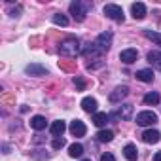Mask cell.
<instances>
[{
  "label": "cell",
  "mask_w": 161,
  "mask_h": 161,
  "mask_svg": "<svg viewBox=\"0 0 161 161\" xmlns=\"http://www.w3.org/2000/svg\"><path fill=\"white\" fill-rule=\"evenodd\" d=\"M59 51H61V55H64V57H76V55L80 53V42H78L76 38H66V40L61 42Z\"/></svg>",
  "instance_id": "1"
},
{
  "label": "cell",
  "mask_w": 161,
  "mask_h": 161,
  "mask_svg": "<svg viewBox=\"0 0 161 161\" xmlns=\"http://www.w3.org/2000/svg\"><path fill=\"white\" fill-rule=\"evenodd\" d=\"M68 10H70V15H72L76 21H84V19H86V15H87V4L80 2V0L72 2Z\"/></svg>",
  "instance_id": "2"
},
{
  "label": "cell",
  "mask_w": 161,
  "mask_h": 161,
  "mask_svg": "<svg viewBox=\"0 0 161 161\" xmlns=\"http://www.w3.org/2000/svg\"><path fill=\"white\" fill-rule=\"evenodd\" d=\"M104 15L112 21H118V23H123V19H125V14L118 4H106L104 6Z\"/></svg>",
  "instance_id": "3"
},
{
  "label": "cell",
  "mask_w": 161,
  "mask_h": 161,
  "mask_svg": "<svg viewBox=\"0 0 161 161\" xmlns=\"http://www.w3.org/2000/svg\"><path fill=\"white\" fill-rule=\"evenodd\" d=\"M157 123V114L152 112V110H144L140 114H136V125L140 127H148V125H153Z\"/></svg>",
  "instance_id": "4"
},
{
  "label": "cell",
  "mask_w": 161,
  "mask_h": 161,
  "mask_svg": "<svg viewBox=\"0 0 161 161\" xmlns=\"http://www.w3.org/2000/svg\"><path fill=\"white\" fill-rule=\"evenodd\" d=\"M95 44H97V47H99L103 53L108 51V49H110V44H112V32H103V34H99L97 40H95Z\"/></svg>",
  "instance_id": "5"
},
{
  "label": "cell",
  "mask_w": 161,
  "mask_h": 161,
  "mask_svg": "<svg viewBox=\"0 0 161 161\" xmlns=\"http://www.w3.org/2000/svg\"><path fill=\"white\" fill-rule=\"evenodd\" d=\"M131 116H133V104H121L119 108H118V112L116 114H112V118L114 119H131Z\"/></svg>",
  "instance_id": "6"
},
{
  "label": "cell",
  "mask_w": 161,
  "mask_h": 161,
  "mask_svg": "<svg viewBox=\"0 0 161 161\" xmlns=\"http://www.w3.org/2000/svg\"><path fill=\"white\" fill-rule=\"evenodd\" d=\"M136 59H138V51H136V49H133V47L123 49V51L119 53V61H121V63H125V64H131V63H135Z\"/></svg>",
  "instance_id": "7"
},
{
  "label": "cell",
  "mask_w": 161,
  "mask_h": 161,
  "mask_svg": "<svg viewBox=\"0 0 161 161\" xmlns=\"http://www.w3.org/2000/svg\"><path fill=\"white\" fill-rule=\"evenodd\" d=\"M127 95H129V87H127V86H119V87H116V89L110 93L108 99H110V103H119V101L125 99Z\"/></svg>",
  "instance_id": "8"
},
{
  "label": "cell",
  "mask_w": 161,
  "mask_h": 161,
  "mask_svg": "<svg viewBox=\"0 0 161 161\" xmlns=\"http://www.w3.org/2000/svg\"><path fill=\"white\" fill-rule=\"evenodd\" d=\"M68 129H70V133H72L74 136H78V138H80V136H84L86 131H87V129H86V123H84V121H80V119H74V121L70 123Z\"/></svg>",
  "instance_id": "9"
},
{
  "label": "cell",
  "mask_w": 161,
  "mask_h": 161,
  "mask_svg": "<svg viewBox=\"0 0 161 161\" xmlns=\"http://www.w3.org/2000/svg\"><path fill=\"white\" fill-rule=\"evenodd\" d=\"M82 53H84V57H87V59H99V57L103 55V51L97 47V44H95V42H93V44H87V46L84 47V51H82Z\"/></svg>",
  "instance_id": "10"
},
{
  "label": "cell",
  "mask_w": 161,
  "mask_h": 161,
  "mask_svg": "<svg viewBox=\"0 0 161 161\" xmlns=\"http://www.w3.org/2000/svg\"><path fill=\"white\" fill-rule=\"evenodd\" d=\"M142 140H144L146 144H155V142L161 140V133L155 131V129H148V131L142 133Z\"/></svg>",
  "instance_id": "11"
},
{
  "label": "cell",
  "mask_w": 161,
  "mask_h": 161,
  "mask_svg": "<svg viewBox=\"0 0 161 161\" xmlns=\"http://www.w3.org/2000/svg\"><path fill=\"white\" fill-rule=\"evenodd\" d=\"M97 101L93 99V97H86V99H82V108H84V112H87V114H97Z\"/></svg>",
  "instance_id": "12"
},
{
  "label": "cell",
  "mask_w": 161,
  "mask_h": 161,
  "mask_svg": "<svg viewBox=\"0 0 161 161\" xmlns=\"http://www.w3.org/2000/svg\"><path fill=\"white\" fill-rule=\"evenodd\" d=\"M25 72H27L29 76H46V74H47V68L34 63V64H29V66L25 68Z\"/></svg>",
  "instance_id": "13"
},
{
  "label": "cell",
  "mask_w": 161,
  "mask_h": 161,
  "mask_svg": "<svg viewBox=\"0 0 161 161\" xmlns=\"http://www.w3.org/2000/svg\"><path fill=\"white\" fill-rule=\"evenodd\" d=\"M135 76H136V80H140V82H144V84L153 82V70H152V68H142V70H138Z\"/></svg>",
  "instance_id": "14"
},
{
  "label": "cell",
  "mask_w": 161,
  "mask_h": 161,
  "mask_svg": "<svg viewBox=\"0 0 161 161\" xmlns=\"http://www.w3.org/2000/svg\"><path fill=\"white\" fill-rule=\"evenodd\" d=\"M131 14H133L135 19H144L146 17V6L142 2H136V4L131 6Z\"/></svg>",
  "instance_id": "15"
},
{
  "label": "cell",
  "mask_w": 161,
  "mask_h": 161,
  "mask_svg": "<svg viewBox=\"0 0 161 161\" xmlns=\"http://www.w3.org/2000/svg\"><path fill=\"white\" fill-rule=\"evenodd\" d=\"M66 131V123L63 121V119H57V121H53L51 123V135L57 138V136H63V133Z\"/></svg>",
  "instance_id": "16"
},
{
  "label": "cell",
  "mask_w": 161,
  "mask_h": 161,
  "mask_svg": "<svg viewBox=\"0 0 161 161\" xmlns=\"http://www.w3.org/2000/svg\"><path fill=\"white\" fill-rule=\"evenodd\" d=\"M123 155H125V159H129V161H136V157H138L136 146H135V144H127V146L123 148Z\"/></svg>",
  "instance_id": "17"
},
{
  "label": "cell",
  "mask_w": 161,
  "mask_h": 161,
  "mask_svg": "<svg viewBox=\"0 0 161 161\" xmlns=\"http://www.w3.org/2000/svg\"><path fill=\"white\" fill-rule=\"evenodd\" d=\"M108 119H110V116H108L106 112H97V114H93V123H95L97 127H104V125L108 123Z\"/></svg>",
  "instance_id": "18"
},
{
  "label": "cell",
  "mask_w": 161,
  "mask_h": 161,
  "mask_svg": "<svg viewBox=\"0 0 161 161\" xmlns=\"http://www.w3.org/2000/svg\"><path fill=\"white\" fill-rule=\"evenodd\" d=\"M46 125H47V121H46L44 116H34V118H31V127H32V129L42 131V129H46Z\"/></svg>",
  "instance_id": "19"
},
{
  "label": "cell",
  "mask_w": 161,
  "mask_h": 161,
  "mask_svg": "<svg viewBox=\"0 0 161 161\" xmlns=\"http://www.w3.org/2000/svg\"><path fill=\"white\" fill-rule=\"evenodd\" d=\"M148 61L155 70H161V53L159 51H150L148 53Z\"/></svg>",
  "instance_id": "20"
},
{
  "label": "cell",
  "mask_w": 161,
  "mask_h": 161,
  "mask_svg": "<svg viewBox=\"0 0 161 161\" xmlns=\"http://www.w3.org/2000/svg\"><path fill=\"white\" fill-rule=\"evenodd\" d=\"M68 155L70 157H82L84 155V146L80 144V142H74L68 146Z\"/></svg>",
  "instance_id": "21"
},
{
  "label": "cell",
  "mask_w": 161,
  "mask_h": 161,
  "mask_svg": "<svg viewBox=\"0 0 161 161\" xmlns=\"http://www.w3.org/2000/svg\"><path fill=\"white\" fill-rule=\"evenodd\" d=\"M112 138H114V133L110 129H104V131L97 133V140L99 142H112Z\"/></svg>",
  "instance_id": "22"
},
{
  "label": "cell",
  "mask_w": 161,
  "mask_h": 161,
  "mask_svg": "<svg viewBox=\"0 0 161 161\" xmlns=\"http://www.w3.org/2000/svg\"><path fill=\"white\" fill-rule=\"evenodd\" d=\"M144 36L152 42H155L157 46H161V32H153V31H144Z\"/></svg>",
  "instance_id": "23"
},
{
  "label": "cell",
  "mask_w": 161,
  "mask_h": 161,
  "mask_svg": "<svg viewBox=\"0 0 161 161\" xmlns=\"http://www.w3.org/2000/svg\"><path fill=\"white\" fill-rule=\"evenodd\" d=\"M144 103L153 106V104H157V103H159V95H157L155 91H152V93H146V95H144Z\"/></svg>",
  "instance_id": "24"
},
{
  "label": "cell",
  "mask_w": 161,
  "mask_h": 161,
  "mask_svg": "<svg viewBox=\"0 0 161 161\" xmlns=\"http://www.w3.org/2000/svg\"><path fill=\"white\" fill-rule=\"evenodd\" d=\"M51 19H53V23H55V25H61V27H66V25H68L66 15H63V14H55Z\"/></svg>",
  "instance_id": "25"
},
{
  "label": "cell",
  "mask_w": 161,
  "mask_h": 161,
  "mask_svg": "<svg viewBox=\"0 0 161 161\" xmlns=\"http://www.w3.org/2000/svg\"><path fill=\"white\" fill-rule=\"evenodd\" d=\"M64 144H66V140H64L63 136H57V138H53V150H61Z\"/></svg>",
  "instance_id": "26"
},
{
  "label": "cell",
  "mask_w": 161,
  "mask_h": 161,
  "mask_svg": "<svg viewBox=\"0 0 161 161\" xmlns=\"http://www.w3.org/2000/svg\"><path fill=\"white\" fill-rule=\"evenodd\" d=\"M74 84H76V87H78L80 91H84V89H86V82H84L82 78H74Z\"/></svg>",
  "instance_id": "27"
},
{
  "label": "cell",
  "mask_w": 161,
  "mask_h": 161,
  "mask_svg": "<svg viewBox=\"0 0 161 161\" xmlns=\"http://www.w3.org/2000/svg\"><path fill=\"white\" fill-rule=\"evenodd\" d=\"M101 161H116V157L112 153H103L101 155Z\"/></svg>",
  "instance_id": "28"
},
{
  "label": "cell",
  "mask_w": 161,
  "mask_h": 161,
  "mask_svg": "<svg viewBox=\"0 0 161 161\" xmlns=\"http://www.w3.org/2000/svg\"><path fill=\"white\" fill-rule=\"evenodd\" d=\"M153 161H161V152H157V153L153 155Z\"/></svg>",
  "instance_id": "29"
},
{
  "label": "cell",
  "mask_w": 161,
  "mask_h": 161,
  "mask_svg": "<svg viewBox=\"0 0 161 161\" xmlns=\"http://www.w3.org/2000/svg\"><path fill=\"white\" fill-rule=\"evenodd\" d=\"M82 161H91V159H82Z\"/></svg>",
  "instance_id": "30"
}]
</instances>
